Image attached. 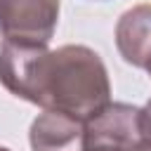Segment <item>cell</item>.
<instances>
[{
    "label": "cell",
    "mask_w": 151,
    "mask_h": 151,
    "mask_svg": "<svg viewBox=\"0 0 151 151\" xmlns=\"http://www.w3.org/2000/svg\"><path fill=\"white\" fill-rule=\"evenodd\" d=\"M144 71H146V73H149V76H151V61H149V66H146V68H144Z\"/></svg>",
    "instance_id": "52a82bcc"
},
{
    "label": "cell",
    "mask_w": 151,
    "mask_h": 151,
    "mask_svg": "<svg viewBox=\"0 0 151 151\" xmlns=\"http://www.w3.org/2000/svg\"><path fill=\"white\" fill-rule=\"evenodd\" d=\"M0 83L9 94L42 111L68 113L85 123L111 104L109 71L87 45L47 50L2 42Z\"/></svg>",
    "instance_id": "6da1fadb"
},
{
    "label": "cell",
    "mask_w": 151,
    "mask_h": 151,
    "mask_svg": "<svg viewBox=\"0 0 151 151\" xmlns=\"http://www.w3.org/2000/svg\"><path fill=\"white\" fill-rule=\"evenodd\" d=\"M85 137V120L68 113L42 111L28 130L33 151H80Z\"/></svg>",
    "instance_id": "277c9868"
},
{
    "label": "cell",
    "mask_w": 151,
    "mask_h": 151,
    "mask_svg": "<svg viewBox=\"0 0 151 151\" xmlns=\"http://www.w3.org/2000/svg\"><path fill=\"white\" fill-rule=\"evenodd\" d=\"M80 151H151V116L142 106L111 101L85 123Z\"/></svg>",
    "instance_id": "7a4b0ae2"
},
{
    "label": "cell",
    "mask_w": 151,
    "mask_h": 151,
    "mask_svg": "<svg viewBox=\"0 0 151 151\" xmlns=\"http://www.w3.org/2000/svg\"><path fill=\"white\" fill-rule=\"evenodd\" d=\"M61 0H0V33L5 42L47 47L59 21Z\"/></svg>",
    "instance_id": "3957f363"
},
{
    "label": "cell",
    "mask_w": 151,
    "mask_h": 151,
    "mask_svg": "<svg viewBox=\"0 0 151 151\" xmlns=\"http://www.w3.org/2000/svg\"><path fill=\"white\" fill-rule=\"evenodd\" d=\"M0 151H12V149H7V146H0Z\"/></svg>",
    "instance_id": "ba28073f"
},
{
    "label": "cell",
    "mask_w": 151,
    "mask_h": 151,
    "mask_svg": "<svg viewBox=\"0 0 151 151\" xmlns=\"http://www.w3.org/2000/svg\"><path fill=\"white\" fill-rule=\"evenodd\" d=\"M116 47L125 64L146 68L151 61V2L123 12L116 24Z\"/></svg>",
    "instance_id": "5b68a950"
},
{
    "label": "cell",
    "mask_w": 151,
    "mask_h": 151,
    "mask_svg": "<svg viewBox=\"0 0 151 151\" xmlns=\"http://www.w3.org/2000/svg\"><path fill=\"white\" fill-rule=\"evenodd\" d=\"M144 109H146V113H149V116H151V99H149V101H146V106H144Z\"/></svg>",
    "instance_id": "8992f818"
}]
</instances>
